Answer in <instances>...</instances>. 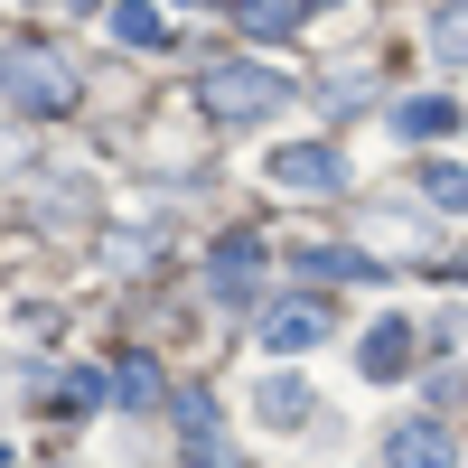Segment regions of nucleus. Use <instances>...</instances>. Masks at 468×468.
Instances as JSON below:
<instances>
[{
    "label": "nucleus",
    "instance_id": "nucleus-4",
    "mask_svg": "<svg viewBox=\"0 0 468 468\" xmlns=\"http://www.w3.org/2000/svg\"><path fill=\"white\" fill-rule=\"evenodd\" d=\"M271 178H282V187H319V197H328V187H346V160H337L328 141H300V150H271Z\"/></svg>",
    "mask_w": 468,
    "mask_h": 468
},
{
    "label": "nucleus",
    "instance_id": "nucleus-8",
    "mask_svg": "<svg viewBox=\"0 0 468 468\" xmlns=\"http://www.w3.org/2000/svg\"><path fill=\"white\" fill-rule=\"evenodd\" d=\"M384 468H450V431H441V421H403V431H384Z\"/></svg>",
    "mask_w": 468,
    "mask_h": 468
},
{
    "label": "nucleus",
    "instance_id": "nucleus-14",
    "mask_svg": "<svg viewBox=\"0 0 468 468\" xmlns=\"http://www.w3.org/2000/svg\"><path fill=\"white\" fill-rule=\"evenodd\" d=\"M112 37H122V48H160V10H150V0H122V10H112Z\"/></svg>",
    "mask_w": 468,
    "mask_h": 468
},
{
    "label": "nucleus",
    "instance_id": "nucleus-12",
    "mask_svg": "<svg viewBox=\"0 0 468 468\" xmlns=\"http://www.w3.org/2000/svg\"><path fill=\"white\" fill-rule=\"evenodd\" d=\"M309 282H375V262L366 253H346V244H319V253H300Z\"/></svg>",
    "mask_w": 468,
    "mask_h": 468
},
{
    "label": "nucleus",
    "instance_id": "nucleus-10",
    "mask_svg": "<svg viewBox=\"0 0 468 468\" xmlns=\"http://www.w3.org/2000/svg\"><path fill=\"white\" fill-rule=\"evenodd\" d=\"M253 403H262V421H271V431H300V421H309V384H300V375H271Z\"/></svg>",
    "mask_w": 468,
    "mask_h": 468
},
{
    "label": "nucleus",
    "instance_id": "nucleus-5",
    "mask_svg": "<svg viewBox=\"0 0 468 468\" xmlns=\"http://www.w3.org/2000/svg\"><path fill=\"white\" fill-rule=\"evenodd\" d=\"M412 346H421V337H412V319H403V309H384V319L366 328V356H356V366H366L375 384H394V375L412 366Z\"/></svg>",
    "mask_w": 468,
    "mask_h": 468
},
{
    "label": "nucleus",
    "instance_id": "nucleus-6",
    "mask_svg": "<svg viewBox=\"0 0 468 468\" xmlns=\"http://www.w3.org/2000/svg\"><path fill=\"white\" fill-rule=\"evenodd\" d=\"M178 441H187V468H234L225 459V421L207 394H178Z\"/></svg>",
    "mask_w": 468,
    "mask_h": 468
},
{
    "label": "nucleus",
    "instance_id": "nucleus-3",
    "mask_svg": "<svg viewBox=\"0 0 468 468\" xmlns=\"http://www.w3.org/2000/svg\"><path fill=\"white\" fill-rule=\"evenodd\" d=\"M207 291H216L225 309H244V300L262 291V244H253V234H234V244H216V262H207Z\"/></svg>",
    "mask_w": 468,
    "mask_h": 468
},
{
    "label": "nucleus",
    "instance_id": "nucleus-1",
    "mask_svg": "<svg viewBox=\"0 0 468 468\" xmlns=\"http://www.w3.org/2000/svg\"><path fill=\"white\" fill-rule=\"evenodd\" d=\"M0 94H10L19 112H66L75 103V66L57 48H10L0 57Z\"/></svg>",
    "mask_w": 468,
    "mask_h": 468
},
{
    "label": "nucleus",
    "instance_id": "nucleus-15",
    "mask_svg": "<svg viewBox=\"0 0 468 468\" xmlns=\"http://www.w3.org/2000/svg\"><path fill=\"white\" fill-rule=\"evenodd\" d=\"M112 394H122V403H150V394H160V366H150V356H122V375H112Z\"/></svg>",
    "mask_w": 468,
    "mask_h": 468
},
{
    "label": "nucleus",
    "instance_id": "nucleus-13",
    "mask_svg": "<svg viewBox=\"0 0 468 468\" xmlns=\"http://www.w3.org/2000/svg\"><path fill=\"white\" fill-rule=\"evenodd\" d=\"M421 197H431L441 216H468V169L459 160H431V169H421Z\"/></svg>",
    "mask_w": 468,
    "mask_h": 468
},
{
    "label": "nucleus",
    "instance_id": "nucleus-7",
    "mask_svg": "<svg viewBox=\"0 0 468 468\" xmlns=\"http://www.w3.org/2000/svg\"><path fill=\"white\" fill-rule=\"evenodd\" d=\"M319 337H328V309H309V300H282V309L262 319V346H271V356H309Z\"/></svg>",
    "mask_w": 468,
    "mask_h": 468
},
{
    "label": "nucleus",
    "instance_id": "nucleus-16",
    "mask_svg": "<svg viewBox=\"0 0 468 468\" xmlns=\"http://www.w3.org/2000/svg\"><path fill=\"white\" fill-rule=\"evenodd\" d=\"M431 48H441V57H450V66H459V57H468V10H441V37H431Z\"/></svg>",
    "mask_w": 468,
    "mask_h": 468
},
{
    "label": "nucleus",
    "instance_id": "nucleus-9",
    "mask_svg": "<svg viewBox=\"0 0 468 468\" xmlns=\"http://www.w3.org/2000/svg\"><path fill=\"white\" fill-rule=\"evenodd\" d=\"M459 132V103L450 94H412V103H394V141H450Z\"/></svg>",
    "mask_w": 468,
    "mask_h": 468
},
{
    "label": "nucleus",
    "instance_id": "nucleus-2",
    "mask_svg": "<svg viewBox=\"0 0 468 468\" xmlns=\"http://www.w3.org/2000/svg\"><path fill=\"white\" fill-rule=\"evenodd\" d=\"M291 103V85L271 66H216L207 75V112L216 122H262V112H282Z\"/></svg>",
    "mask_w": 468,
    "mask_h": 468
},
{
    "label": "nucleus",
    "instance_id": "nucleus-11",
    "mask_svg": "<svg viewBox=\"0 0 468 468\" xmlns=\"http://www.w3.org/2000/svg\"><path fill=\"white\" fill-rule=\"evenodd\" d=\"M300 10H309V0H244L234 19H244V37H262V48H271V37H300Z\"/></svg>",
    "mask_w": 468,
    "mask_h": 468
}]
</instances>
